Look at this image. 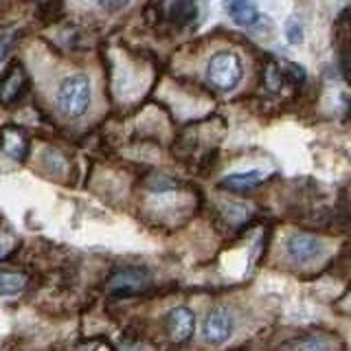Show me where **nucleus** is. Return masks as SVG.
I'll return each mask as SVG.
<instances>
[{"label": "nucleus", "mask_w": 351, "mask_h": 351, "mask_svg": "<svg viewBox=\"0 0 351 351\" xmlns=\"http://www.w3.org/2000/svg\"><path fill=\"white\" fill-rule=\"evenodd\" d=\"M55 104L66 119H82L93 104V86L88 75L73 73L64 77L55 90Z\"/></svg>", "instance_id": "f257e3e1"}, {"label": "nucleus", "mask_w": 351, "mask_h": 351, "mask_svg": "<svg viewBox=\"0 0 351 351\" xmlns=\"http://www.w3.org/2000/svg\"><path fill=\"white\" fill-rule=\"evenodd\" d=\"M206 80L217 90H233L241 80V60L230 51L215 53L206 64Z\"/></svg>", "instance_id": "f03ea898"}, {"label": "nucleus", "mask_w": 351, "mask_h": 351, "mask_svg": "<svg viewBox=\"0 0 351 351\" xmlns=\"http://www.w3.org/2000/svg\"><path fill=\"white\" fill-rule=\"evenodd\" d=\"M233 329H235V318L230 316V312L224 310V307H215L206 316L202 334L208 345H222L230 338Z\"/></svg>", "instance_id": "7ed1b4c3"}, {"label": "nucleus", "mask_w": 351, "mask_h": 351, "mask_svg": "<svg viewBox=\"0 0 351 351\" xmlns=\"http://www.w3.org/2000/svg\"><path fill=\"white\" fill-rule=\"evenodd\" d=\"M149 281V272L145 268H119L117 272L110 274L108 290L121 296V294H134L145 288Z\"/></svg>", "instance_id": "20e7f679"}, {"label": "nucleus", "mask_w": 351, "mask_h": 351, "mask_svg": "<svg viewBox=\"0 0 351 351\" xmlns=\"http://www.w3.org/2000/svg\"><path fill=\"white\" fill-rule=\"evenodd\" d=\"M285 250H288L290 259L299 261V263H305V261H312L316 259L321 252L325 250L323 241L316 239L312 235H305V233H294L288 237L285 241Z\"/></svg>", "instance_id": "39448f33"}, {"label": "nucleus", "mask_w": 351, "mask_h": 351, "mask_svg": "<svg viewBox=\"0 0 351 351\" xmlns=\"http://www.w3.org/2000/svg\"><path fill=\"white\" fill-rule=\"evenodd\" d=\"M27 90V77L22 73L20 66L9 69L3 77H0V101L3 104H14L25 95Z\"/></svg>", "instance_id": "423d86ee"}, {"label": "nucleus", "mask_w": 351, "mask_h": 351, "mask_svg": "<svg viewBox=\"0 0 351 351\" xmlns=\"http://www.w3.org/2000/svg\"><path fill=\"white\" fill-rule=\"evenodd\" d=\"M167 325H169V334L173 336V340H189L193 329H195V316L189 307H176V310L169 312L167 318Z\"/></svg>", "instance_id": "0eeeda50"}, {"label": "nucleus", "mask_w": 351, "mask_h": 351, "mask_svg": "<svg viewBox=\"0 0 351 351\" xmlns=\"http://www.w3.org/2000/svg\"><path fill=\"white\" fill-rule=\"evenodd\" d=\"M228 16L233 18L235 25L239 27H255L257 22L261 20L259 9L252 3H244V0H237V3H228L226 5Z\"/></svg>", "instance_id": "6e6552de"}, {"label": "nucleus", "mask_w": 351, "mask_h": 351, "mask_svg": "<svg viewBox=\"0 0 351 351\" xmlns=\"http://www.w3.org/2000/svg\"><path fill=\"white\" fill-rule=\"evenodd\" d=\"M263 180V173L257 169H250V171H237V173H230L226 178L219 182L228 191H250Z\"/></svg>", "instance_id": "1a4fd4ad"}, {"label": "nucleus", "mask_w": 351, "mask_h": 351, "mask_svg": "<svg viewBox=\"0 0 351 351\" xmlns=\"http://www.w3.org/2000/svg\"><path fill=\"white\" fill-rule=\"evenodd\" d=\"M283 351H332V343L323 336H305L299 340H292L285 345Z\"/></svg>", "instance_id": "9d476101"}, {"label": "nucleus", "mask_w": 351, "mask_h": 351, "mask_svg": "<svg viewBox=\"0 0 351 351\" xmlns=\"http://www.w3.org/2000/svg\"><path fill=\"white\" fill-rule=\"evenodd\" d=\"M197 14V7L193 3H171L167 7V18L176 25H186L191 22Z\"/></svg>", "instance_id": "9b49d317"}, {"label": "nucleus", "mask_w": 351, "mask_h": 351, "mask_svg": "<svg viewBox=\"0 0 351 351\" xmlns=\"http://www.w3.org/2000/svg\"><path fill=\"white\" fill-rule=\"evenodd\" d=\"M27 279L22 274L16 272H0V296H11V294H18L25 288Z\"/></svg>", "instance_id": "f8f14e48"}, {"label": "nucleus", "mask_w": 351, "mask_h": 351, "mask_svg": "<svg viewBox=\"0 0 351 351\" xmlns=\"http://www.w3.org/2000/svg\"><path fill=\"white\" fill-rule=\"evenodd\" d=\"M285 36H288V42L290 44H301L303 42V27L299 20H290L288 25H285Z\"/></svg>", "instance_id": "ddd939ff"}, {"label": "nucleus", "mask_w": 351, "mask_h": 351, "mask_svg": "<svg viewBox=\"0 0 351 351\" xmlns=\"http://www.w3.org/2000/svg\"><path fill=\"white\" fill-rule=\"evenodd\" d=\"M9 47H11V36H0V62L7 58Z\"/></svg>", "instance_id": "4468645a"}, {"label": "nucleus", "mask_w": 351, "mask_h": 351, "mask_svg": "<svg viewBox=\"0 0 351 351\" xmlns=\"http://www.w3.org/2000/svg\"><path fill=\"white\" fill-rule=\"evenodd\" d=\"M5 252H7V250H5V246H3V244H0V259H3V257H5Z\"/></svg>", "instance_id": "2eb2a0df"}]
</instances>
